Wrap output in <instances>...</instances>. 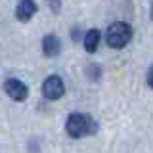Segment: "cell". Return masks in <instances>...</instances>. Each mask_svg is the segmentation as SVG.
Masks as SVG:
<instances>
[{
	"mask_svg": "<svg viewBox=\"0 0 153 153\" xmlns=\"http://www.w3.org/2000/svg\"><path fill=\"white\" fill-rule=\"evenodd\" d=\"M36 2H33V0H21L16 8V17L19 21H29L36 13Z\"/></svg>",
	"mask_w": 153,
	"mask_h": 153,
	"instance_id": "cell-5",
	"label": "cell"
},
{
	"mask_svg": "<svg viewBox=\"0 0 153 153\" xmlns=\"http://www.w3.org/2000/svg\"><path fill=\"white\" fill-rule=\"evenodd\" d=\"M4 90H6V94L12 100H16V102H23V100H27V96H29L27 84L21 82L19 79H8L6 82H4Z\"/></svg>",
	"mask_w": 153,
	"mask_h": 153,
	"instance_id": "cell-4",
	"label": "cell"
},
{
	"mask_svg": "<svg viewBox=\"0 0 153 153\" xmlns=\"http://www.w3.org/2000/svg\"><path fill=\"white\" fill-rule=\"evenodd\" d=\"M147 84H149V86H153V84H151V69L147 71Z\"/></svg>",
	"mask_w": 153,
	"mask_h": 153,
	"instance_id": "cell-8",
	"label": "cell"
},
{
	"mask_svg": "<svg viewBox=\"0 0 153 153\" xmlns=\"http://www.w3.org/2000/svg\"><path fill=\"white\" fill-rule=\"evenodd\" d=\"M100 38H102V35H100L98 29H92V31L86 33V36H84V50L88 52V54H94V52L98 50Z\"/></svg>",
	"mask_w": 153,
	"mask_h": 153,
	"instance_id": "cell-7",
	"label": "cell"
},
{
	"mask_svg": "<svg viewBox=\"0 0 153 153\" xmlns=\"http://www.w3.org/2000/svg\"><path fill=\"white\" fill-rule=\"evenodd\" d=\"M67 134L71 138H82L86 134H94L96 132V123L90 115L84 113H71L67 117Z\"/></svg>",
	"mask_w": 153,
	"mask_h": 153,
	"instance_id": "cell-1",
	"label": "cell"
},
{
	"mask_svg": "<svg viewBox=\"0 0 153 153\" xmlns=\"http://www.w3.org/2000/svg\"><path fill=\"white\" fill-rule=\"evenodd\" d=\"M132 38V27L128 25V23L124 21H115L109 25L107 29V35H105V40H107V44L115 48V50H121L130 42Z\"/></svg>",
	"mask_w": 153,
	"mask_h": 153,
	"instance_id": "cell-2",
	"label": "cell"
},
{
	"mask_svg": "<svg viewBox=\"0 0 153 153\" xmlns=\"http://www.w3.org/2000/svg\"><path fill=\"white\" fill-rule=\"evenodd\" d=\"M42 52L48 56V57H56L57 54L61 52V42L56 35H46L42 38Z\"/></svg>",
	"mask_w": 153,
	"mask_h": 153,
	"instance_id": "cell-6",
	"label": "cell"
},
{
	"mask_svg": "<svg viewBox=\"0 0 153 153\" xmlns=\"http://www.w3.org/2000/svg\"><path fill=\"white\" fill-rule=\"evenodd\" d=\"M65 92V86H63V80L59 79L57 75H52L42 82V94L46 96L48 100H59Z\"/></svg>",
	"mask_w": 153,
	"mask_h": 153,
	"instance_id": "cell-3",
	"label": "cell"
}]
</instances>
